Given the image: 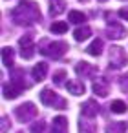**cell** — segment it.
Wrapping results in <instances>:
<instances>
[{"instance_id":"6da1fadb","label":"cell","mask_w":128,"mask_h":133,"mask_svg":"<svg viewBox=\"0 0 128 133\" xmlns=\"http://www.w3.org/2000/svg\"><path fill=\"white\" fill-rule=\"evenodd\" d=\"M11 18L17 26H33V24L40 22L42 15H40V9L35 2L20 0V4L11 11Z\"/></svg>"},{"instance_id":"7a4b0ae2","label":"cell","mask_w":128,"mask_h":133,"mask_svg":"<svg viewBox=\"0 0 128 133\" xmlns=\"http://www.w3.org/2000/svg\"><path fill=\"white\" fill-rule=\"evenodd\" d=\"M70 49V46L62 40H57V42H50L48 38L40 40V46H39V53L50 57V58H60L66 51Z\"/></svg>"},{"instance_id":"3957f363","label":"cell","mask_w":128,"mask_h":133,"mask_svg":"<svg viewBox=\"0 0 128 133\" xmlns=\"http://www.w3.org/2000/svg\"><path fill=\"white\" fill-rule=\"evenodd\" d=\"M40 102L44 106H50V108H55V109H66V100L60 98L53 89L50 88H44L40 91Z\"/></svg>"},{"instance_id":"277c9868","label":"cell","mask_w":128,"mask_h":133,"mask_svg":"<svg viewBox=\"0 0 128 133\" xmlns=\"http://www.w3.org/2000/svg\"><path fill=\"white\" fill-rule=\"evenodd\" d=\"M37 108H35V104L33 102H24V104H20L19 108H15V117L20 120V122H29L31 118H35L37 117Z\"/></svg>"},{"instance_id":"5b68a950","label":"cell","mask_w":128,"mask_h":133,"mask_svg":"<svg viewBox=\"0 0 128 133\" xmlns=\"http://www.w3.org/2000/svg\"><path fill=\"white\" fill-rule=\"evenodd\" d=\"M124 64H128V57L123 48L113 46L110 49V69H121Z\"/></svg>"},{"instance_id":"8992f818","label":"cell","mask_w":128,"mask_h":133,"mask_svg":"<svg viewBox=\"0 0 128 133\" xmlns=\"http://www.w3.org/2000/svg\"><path fill=\"white\" fill-rule=\"evenodd\" d=\"M19 44H20V55H22V58H26V60H31V58H33V55H35L33 33H28V35H24V37L19 40Z\"/></svg>"},{"instance_id":"52a82bcc","label":"cell","mask_w":128,"mask_h":133,"mask_svg":"<svg viewBox=\"0 0 128 133\" xmlns=\"http://www.w3.org/2000/svg\"><path fill=\"white\" fill-rule=\"evenodd\" d=\"M106 33H108L110 38H113V40H121V38L126 35V29H124L119 22L108 18V29H106Z\"/></svg>"},{"instance_id":"ba28073f","label":"cell","mask_w":128,"mask_h":133,"mask_svg":"<svg viewBox=\"0 0 128 133\" xmlns=\"http://www.w3.org/2000/svg\"><path fill=\"white\" fill-rule=\"evenodd\" d=\"M81 113H82V117H86V118H93V117L99 113V104H97L93 98H90V100H86V102L81 106Z\"/></svg>"},{"instance_id":"9c48e42d","label":"cell","mask_w":128,"mask_h":133,"mask_svg":"<svg viewBox=\"0 0 128 133\" xmlns=\"http://www.w3.org/2000/svg\"><path fill=\"white\" fill-rule=\"evenodd\" d=\"M75 71H77V75H79V77L88 78V77H93V75L97 73V68H95V66H92L90 62H79V64L75 66Z\"/></svg>"},{"instance_id":"30bf717a","label":"cell","mask_w":128,"mask_h":133,"mask_svg":"<svg viewBox=\"0 0 128 133\" xmlns=\"http://www.w3.org/2000/svg\"><path fill=\"white\" fill-rule=\"evenodd\" d=\"M108 86H110L108 78H106V77H99V78L93 82V93L99 95V97H106V95H108Z\"/></svg>"},{"instance_id":"8fae6325","label":"cell","mask_w":128,"mask_h":133,"mask_svg":"<svg viewBox=\"0 0 128 133\" xmlns=\"http://www.w3.org/2000/svg\"><path fill=\"white\" fill-rule=\"evenodd\" d=\"M51 133H68V118L62 115L55 117L51 124Z\"/></svg>"},{"instance_id":"7c38bea8","label":"cell","mask_w":128,"mask_h":133,"mask_svg":"<svg viewBox=\"0 0 128 133\" xmlns=\"http://www.w3.org/2000/svg\"><path fill=\"white\" fill-rule=\"evenodd\" d=\"M11 78H13V82L17 84V86H20L22 89H28L31 84H28L24 78H26V71L22 69V68H19V69H13L11 71Z\"/></svg>"},{"instance_id":"4fadbf2b","label":"cell","mask_w":128,"mask_h":133,"mask_svg":"<svg viewBox=\"0 0 128 133\" xmlns=\"http://www.w3.org/2000/svg\"><path fill=\"white\" fill-rule=\"evenodd\" d=\"M22 91H24V89H22L20 86H17L13 80H11L9 84H4V97H6V98H9V100L17 98V97H19Z\"/></svg>"},{"instance_id":"5bb4252c","label":"cell","mask_w":128,"mask_h":133,"mask_svg":"<svg viewBox=\"0 0 128 133\" xmlns=\"http://www.w3.org/2000/svg\"><path fill=\"white\" fill-rule=\"evenodd\" d=\"M46 73H48V64H46V62H39V64L31 69V75H33V78H35L37 82L44 80V78H46Z\"/></svg>"},{"instance_id":"9a60e30c","label":"cell","mask_w":128,"mask_h":133,"mask_svg":"<svg viewBox=\"0 0 128 133\" xmlns=\"http://www.w3.org/2000/svg\"><path fill=\"white\" fill-rule=\"evenodd\" d=\"M64 9H66L64 0H50V15L51 17H59L60 13H64Z\"/></svg>"},{"instance_id":"2e32d148","label":"cell","mask_w":128,"mask_h":133,"mask_svg":"<svg viewBox=\"0 0 128 133\" xmlns=\"http://www.w3.org/2000/svg\"><path fill=\"white\" fill-rule=\"evenodd\" d=\"M66 89L71 95H82L84 93V84L81 80H70V82H66Z\"/></svg>"},{"instance_id":"e0dca14e","label":"cell","mask_w":128,"mask_h":133,"mask_svg":"<svg viewBox=\"0 0 128 133\" xmlns=\"http://www.w3.org/2000/svg\"><path fill=\"white\" fill-rule=\"evenodd\" d=\"M126 129H128V126L123 120H115V122H110L106 126V133H124Z\"/></svg>"},{"instance_id":"ac0fdd59","label":"cell","mask_w":128,"mask_h":133,"mask_svg":"<svg viewBox=\"0 0 128 133\" xmlns=\"http://www.w3.org/2000/svg\"><path fill=\"white\" fill-rule=\"evenodd\" d=\"M86 53L92 55V57H99V55L102 53V40H101V38H95V40L86 48Z\"/></svg>"},{"instance_id":"d6986e66","label":"cell","mask_w":128,"mask_h":133,"mask_svg":"<svg viewBox=\"0 0 128 133\" xmlns=\"http://www.w3.org/2000/svg\"><path fill=\"white\" fill-rule=\"evenodd\" d=\"M2 62H4V66L6 68H11L13 64H15V53H13V49L11 48H2Z\"/></svg>"},{"instance_id":"ffe728a7","label":"cell","mask_w":128,"mask_h":133,"mask_svg":"<svg viewBox=\"0 0 128 133\" xmlns=\"http://www.w3.org/2000/svg\"><path fill=\"white\" fill-rule=\"evenodd\" d=\"M90 35H92V28H88V26L77 28V29H75V33H73V37H75V40H77V42H82V40L90 38Z\"/></svg>"},{"instance_id":"44dd1931","label":"cell","mask_w":128,"mask_h":133,"mask_svg":"<svg viewBox=\"0 0 128 133\" xmlns=\"http://www.w3.org/2000/svg\"><path fill=\"white\" fill-rule=\"evenodd\" d=\"M79 131H81V133H97V126H95L93 122H90V120H82V118H81V122H79Z\"/></svg>"},{"instance_id":"7402d4cb","label":"cell","mask_w":128,"mask_h":133,"mask_svg":"<svg viewBox=\"0 0 128 133\" xmlns=\"http://www.w3.org/2000/svg\"><path fill=\"white\" fill-rule=\"evenodd\" d=\"M68 20L73 22V24H81V22L86 20V15L81 13V11H70V13H68Z\"/></svg>"},{"instance_id":"603a6c76","label":"cell","mask_w":128,"mask_h":133,"mask_svg":"<svg viewBox=\"0 0 128 133\" xmlns=\"http://www.w3.org/2000/svg\"><path fill=\"white\" fill-rule=\"evenodd\" d=\"M110 109H112V113H126V104L123 100H113L110 104Z\"/></svg>"},{"instance_id":"cb8c5ba5","label":"cell","mask_w":128,"mask_h":133,"mask_svg":"<svg viewBox=\"0 0 128 133\" xmlns=\"http://www.w3.org/2000/svg\"><path fill=\"white\" fill-rule=\"evenodd\" d=\"M66 77H68V75H66V71H64V69H59V71H55V73H53V82H55L57 86H62Z\"/></svg>"},{"instance_id":"d4e9b609","label":"cell","mask_w":128,"mask_h":133,"mask_svg":"<svg viewBox=\"0 0 128 133\" xmlns=\"http://www.w3.org/2000/svg\"><path fill=\"white\" fill-rule=\"evenodd\" d=\"M51 31L53 33H66L68 31V24L66 22H55V24H51Z\"/></svg>"},{"instance_id":"484cf974","label":"cell","mask_w":128,"mask_h":133,"mask_svg":"<svg viewBox=\"0 0 128 133\" xmlns=\"http://www.w3.org/2000/svg\"><path fill=\"white\" fill-rule=\"evenodd\" d=\"M44 128H46V122H44V120H39V122H35V124L29 128V131H31V133H44Z\"/></svg>"},{"instance_id":"4316f807","label":"cell","mask_w":128,"mask_h":133,"mask_svg":"<svg viewBox=\"0 0 128 133\" xmlns=\"http://www.w3.org/2000/svg\"><path fill=\"white\" fill-rule=\"evenodd\" d=\"M119 86H121V89H123L124 93H128V73L119 78Z\"/></svg>"},{"instance_id":"83f0119b","label":"cell","mask_w":128,"mask_h":133,"mask_svg":"<svg viewBox=\"0 0 128 133\" xmlns=\"http://www.w3.org/2000/svg\"><path fill=\"white\" fill-rule=\"evenodd\" d=\"M8 128H11L9 118L8 117H2V133H8Z\"/></svg>"},{"instance_id":"f1b7e54d","label":"cell","mask_w":128,"mask_h":133,"mask_svg":"<svg viewBox=\"0 0 128 133\" xmlns=\"http://www.w3.org/2000/svg\"><path fill=\"white\" fill-rule=\"evenodd\" d=\"M119 15H121L123 18H126V20H128V9H126V8H124V9H121V11H119Z\"/></svg>"},{"instance_id":"f546056e","label":"cell","mask_w":128,"mask_h":133,"mask_svg":"<svg viewBox=\"0 0 128 133\" xmlns=\"http://www.w3.org/2000/svg\"><path fill=\"white\" fill-rule=\"evenodd\" d=\"M81 2H88V0H81Z\"/></svg>"},{"instance_id":"4dcf8cb0","label":"cell","mask_w":128,"mask_h":133,"mask_svg":"<svg viewBox=\"0 0 128 133\" xmlns=\"http://www.w3.org/2000/svg\"><path fill=\"white\" fill-rule=\"evenodd\" d=\"M99 2H106V0H99Z\"/></svg>"}]
</instances>
